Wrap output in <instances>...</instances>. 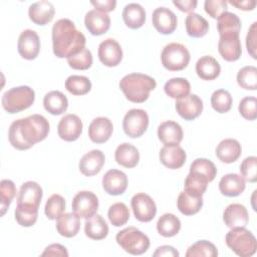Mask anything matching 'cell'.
Listing matches in <instances>:
<instances>
[{
    "label": "cell",
    "mask_w": 257,
    "mask_h": 257,
    "mask_svg": "<svg viewBox=\"0 0 257 257\" xmlns=\"http://www.w3.org/2000/svg\"><path fill=\"white\" fill-rule=\"evenodd\" d=\"M50 130L48 120L41 114H31L14 120L8 131L11 146L19 151L32 148L36 143L46 139Z\"/></svg>",
    "instance_id": "1"
},
{
    "label": "cell",
    "mask_w": 257,
    "mask_h": 257,
    "mask_svg": "<svg viewBox=\"0 0 257 257\" xmlns=\"http://www.w3.org/2000/svg\"><path fill=\"white\" fill-rule=\"evenodd\" d=\"M51 36L53 53L58 58H68L85 48L84 34L67 18H61L53 24Z\"/></svg>",
    "instance_id": "2"
},
{
    "label": "cell",
    "mask_w": 257,
    "mask_h": 257,
    "mask_svg": "<svg viewBox=\"0 0 257 257\" xmlns=\"http://www.w3.org/2000/svg\"><path fill=\"white\" fill-rule=\"evenodd\" d=\"M42 196L43 191L38 183L27 181L21 185L14 212L15 220L20 226L31 227L36 223Z\"/></svg>",
    "instance_id": "3"
},
{
    "label": "cell",
    "mask_w": 257,
    "mask_h": 257,
    "mask_svg": "<svg viewBox=\"0 0 257 257\" xmlns=\"http://www.w3.org/2000/svg\"><path fill=\"white\" fill-rule=\"evenodd\" d=\"M118 85L127 100L142 103L149 98L150 92L156 88L157 82L148 74L134 72L124 75Z\"/></svg>",
    "instance_id": "4"
},
{
    "label": "cell",
    "mask_w": 257,
    "mask_h": 257,
    "mask_svg": "<svg viewBox=\"0 0 257 257\" xmlns=\"http://www.w3.org/2000/svg\"><path fill=\"white\" fill-rule=\"evenodd\" d=\"M35 100V92L28 85L12 87L1 98L2 107L8 113H17L30 107Z\"/></svg>",
    "instance_id": "5"
},
{
    "label": "cell",
    "mask_w": 257,
    "mask_h": 257,
    "mask_svg": "<svg viewBox=\"0 0 257 257\" xmlns=\"http://www.w3.org/2000/svg\"><path fill=\"white\" fill-rule=\"evenodd\" d=\"M225 242L235 254L241 257L252 256L257 249L255 236L245 227L231 229L226 234Z\"/></svg>",
    "instance_id": "6"
},
{
    "label": "cell",
    "mask_w": 257,
    "mask_h": 257,
    "mask_svg": "<svg viewBox=\"0 0 257 257\" xmlns=\"http://www.w3.org/2000/svg\"><path fill=\"white\" fill-rule=\"evenodd\" d=\"M116 243L128 254L142 255L150 248L149 237L136 227H127L115 236Z\"/></svg>",
    "instance_id": "7"
},
{
    "label": "cell",
    "mask_w": 257,
    "mask_h": 257,
    "mask_svg": "<svg viewBox=\"0 0 257 257\" xmlns=\"http://www.w3.org/2000/svg\"><path fill=\"white\" fill-rule=\"evenodd\" d=\"M190 52L188 48L178 42L167 44L161 53L163 66L170 71H180L186 68L190 62Z\"/></svg>",
    "instance_id": "8"
},
{
    "label": "cell",
    "mask_w": 257,
    "mask_h": 257,
    "mask_svg": "<svg viewBox=\"0 0 257 257\" xmlns=\"http://www.w3.org/2000/svg\"><path fill=\"white\" fill-rule=\"evenodd\" d=\"M149 115L142 108H132L123 116L122 128L124 134L133 139L142 137L149 126Z\"/></svg>",
    "instance_id": "9"
},
{
    "label": "cell",
    "mask_w": 257,
    "mask_h": 257,
    "mask_svg": "<svg viewBox=\"0 0 257 257\" xmlns=\"http://www.w3.org/2000/svg\"><path fill=\"white\" fill-rule=\"evenodd\" d=\"M71 208L79 218L88 219L96 214L98 209V199L90 191H80L72 199Z\"/></svg>",
    "instance_id": "10"
},
{
    "label": "cell",
    "mask_w": 257,
    "mask_h": 257,
    "mask_svg": "<svg viewBox=\"0 0 257 257\" xmlns=\"http://www.w3.org/2000/svg\"><path fill=\"white\" fill-rule=\"evenodd\" d=\"M134 215L140 222H151L157 214V206L151 196L146 193H137L131 200Z\"/></svg>",
    "instance_id": "11"
},
{
    "label": "cell",
    "mask_w": 257,
    "mask_h": 257,
    "mask_svg": "<svg viewBox=\"0 0 257 257\" xmlns=\"http://www.w3.org/2000/svg\"><path fill=\"white\" fill-rule=\"evenodd\" d=\"M17 49L24 59H35L40 51V39L38 34L32 29L23 30L18 37Z\"/></svg>",
    "instance_id": "12"
},
{
    "label": "cell",
    "mask_w": 257,
    "mask_h": 257,
    "mask_svg": "<svg viewBox=\"0 0 257 257\" xmlns=\"http://www.w3.org/2000/svg\"><path fill=\"white\" fill-rule=\"evenodd\" d=\"M97 55L100 62L108 67L116 66L122 59V49L113 38H106L98 45Z\"/></svg>",
    "instance_id": "13"
},
{
    "label": "cell",
    "mask_w": 257,
    "mask_h": 257,
    "mask_svg": "<svg viewBox=\"0 0 257 257\" xmlns=\"http://www.w3.org/2000/svg\"><path fill=\"white\" fill-rule=\"evenodd\" d=\"M82 121L80 117L73 113L65 114L61 117L57 125V133L61 140L65 142L76 141L82 133Z\"/></svg>",
    "instance_id": "14"
},
{
    "label": "cell",
    "mask_w": 257,
    "mask_h": 257,
    "mask_svg": "<svg viewBox=\"0 0 257 257\" xmlns=\"http://www.w3.org/2000/svg\"><path fill=\"white\" fill-rule=\"evenodd\" d=\"M175 108L185 120H193L202 113L203 101L196 94H188L183 98L176 99Z\"/></svg>",
    "instance_id": "15"
},
{
    "label": "cell",
    "mask_w": 257,
    "mask_h": 257,
    "mask_svg": "<svg viewBox=\"0 0 257 257\" xmlns=\"http://www.w3.org/2000/svg\"><path fill=\"white\" fill-rule=\"evenodd\" d=\"M152 22L156 30L165 35L173 33L178 24L176 14L166 7H158L153 11Z\"/></svg>",
    "instance_id": "16"
},
{
    "label": "cell",
    "mask_w": 257,
    "mask_h": 257,
    "mask_svg": "<svg viewBox=\"0 0 257 257\" xmlns=\"http://www.w3.org/2000/svg\"><path fill=\"white\" fill-rule=\"evenodd\" d=\"M102 188L108 195H122L127 188V177L122 171L111 169L102 177Z\"/></svg>",
    "instance_id": "17"
},
{
    "label": "cell",
    "mask_w": 257,
    "mask_h": 257,
    "mask_svg": "<svg viewBox=\"0 0 257 257\" xmlns=\"http://www.w3.org/2000/svg\"><path fill=\"white\" fill-rule=\"evenodd\" d=\"M159 158L165 167L176 170L184 166L187 155L179 145H165L160 151Z\"/></svg>",
    "instance_id": "18"
},
{
    "label": "cell",
    "mask_w": 257,
    "mask_h": 257,
    "mask_svg": "<svg viewBox=\"0 0 257 257\" xmlns=\"http://www.w3.org/2000/svg\"><path fill=\"white\" fill-rule=\"evenodd\" d=\"M223 221L230 229L246 227L249 222V214L246 207L242 204L232 203L225 208Z\"/></svg>",
    "instance_id": "19"
},
{
    "label": "cell",
    "mask_w": 257,
    "mask_h": 257,
    "mask_svg": "<svg viewBox=\"0 0 257 257\" xmlns=\"http://www.w3.org/2000/svg\"><path fill=\"white\" fill-rule=\"evenodd\" d=\"M113 125L111 120L105 116H98L91 120L88 126V137L95 144L107 142L112 134Z\"/></svg>",
    "instance_id": "20"
},
{
    "label": "cell",
    "mask_w": 257,
    "mask_h": 257,
    "mask_svg": "<svg viewBox=\"0 0 257 257\" xmlns=\"http://www.w3.org/2000/svg\"><path fill=\"white\" fill-rule=\"evenodd\" d=\"M104 162V154L100 150H92L82 156L79 161L78 168L82 175L86 177H91L101 171Z\"/></svg>",
    "instance_id": "21"
},
{
    "label": "cell",
    "mask_w": 257,
    "mask_h": 257,
    "mask_svg": "<svg viewBox=\"0 0 257 257\" xmlns=\"http://www.w3.org/2000/svg\"><path fill=\"white\" fill-rule=\"evenodd\" d=\"M84 24L90 34L95 36L102 35L110 27V17L106 13L92 9L85 14Z\"/></svg>",
    "instance_id": "22"
},
{
    "label": "cell",
    "mask_w": 257,
    "mask_h": 257,
    "mask_svg": "<svg viewBox=\"0 0 257 257\" xmlns=\"http://www.w3.org/2000/svg\"><path fill=\"white\" fill-rule=\"evenodd\" d=\"M55 13L53 4L46 0L32 3L28 8V16L30 20L37 25H46L49 23Z\"/></svg>",
    "instance_id": "23"
},
{
    "label": "cell",
    "mask_w": 257,
    "mask_h": 257,
    "mask_svg": "<svg viewBox=\"0 0 257 257\" xmlns=\"http://www.w3.org/2000/svg\"><path fill=\"white\" fill-rule=\"evenodd\" d=\"M218 51L226 61H236L242 54V46L239 35L220 36Z\"/></svg>",
    "instance_id": "24"
},
{
    "label": "cell",
    "mask_w": 257,
    "mask_h": 257,
    "mask_svg": "<svg viewBox=\"0 0 257 257\" xmlns=\"http://www.w3.org/2000/svg\"><path fill=\"white\" fill-rule=\"evenodd\" d=\"M215 153L221 162L225 164H232L241 156L242 148L237 140L224 139L218 144Z\"/></svg>",
    "instance_id": "25"
},
{
    "label": "cell",
    "mask_w": 257,
    "mask_h": 257,
    "mask_svg": "<svg viewBox=\"0 0 257 257\" xmlns=\"http://www.w3.org/2000/svg\"><path fill=\"white\" fill-rule=\"evenodd\" d=\"M183 137L182 126L177 121L166 120L158 126V138L164 145H179Z\"/></svg>",
    "instance_id": "26"
},
{
    "label": "cell",
    "mask_w": 257,
    "mask_h": 257,
    "mask_svg": "<svg viewBox=\"0 0 257 257\" xmlns=\"http://www.w3.org/2000/svg\"><path fill=\"white\" fill-rule=\"evenodd\" d=\"M245 180L238 174L224 175L219 182V190L222 195L226 197H237L245 190Z\"/></svg>",
    "instance_id": "27"
},
{
    "label": "cell",
    "mask_w": 257,
    "mask_h": 257,
    "mask_svg": "<svg viewBox=\"0 0 257 257\" xmlns=\"http://www.w3.org/2000/svg\"><path fill=\"white\" fill-rule=\"evenodd\" d=\"M56 230L65 238L77 235L80 229V218L75 213H63L56 219Z\"/></svg>",
    "instance_id": "28"
},
{
    "label": "cell",
    "mask_w": 257,
    "mask_h": 257,
    "mask_svg": "<svg viewBox=\"0 0 257 257\" xmlns=\"http://www.w3.org/2000/svg\"><path fill=\"white\" fill-rule=\"evenodd\" d=\"M114 159L118 165L131 169L139 164L140 153L134 145L122 143L115 149Z\"/></svg>",
    "instance_id": "29"
},
{
    "label": "cell",
    "mask_w": 257,
    "mask_h": 257,
    "mask_svg": "<svg viewBox=\"0 0 257 257\" xmlns=\"http://www.w3.org/2000/svg\"><path fill=\"white\" fill-rule=\"evenodd\" d=\"M124 24L131 29L141 28L146 21V11L139 3H128L124 6L122 13Z\"/></svg>",
    "instance_id": "30"
},
{
    "label": "cell",
    "mask_w": 257,
    "mask_h": 257,
    "mask_svg": "<svg viewBox=\"0 0 257 257\" xmlns=\"http://www.w3.org/2000/svg\"><path fill=\"white\" fill-rule=\"evenodd\" d=\"M43 106L46 111L53 115H59L68 107L67 97L59 90H51L43 97Z\"/></svg>",
    "instance_id": "31"
},
{
    "label": "cell",
    "mask_w": 257,
    "mask_h": 257,
    "mask_svg": "<svg viewBox=\"0 0 257 257\" xmlns=\"http://www.w3.org/2000/svg\"><path fill=\"white\" fill-rule=\"evenodd\" d=\"M196 72L201 79L213 80L220 75L221 66L213 56L205 55L198 59L196 63Z\"/></svg>",
    "instance_id": "32"
},
{
    "label": "cell",
    "mask_w": 257,
    "mask_h": 257,
    "mask_svg": "<svg viewBox=\"0 0 257 257\" xmlns=\"http://www.w3.org/2000/svg\"><path fill=\"white\" fill-rule=\"evenodd\" d=\"M217 29L220 36L239 35L241 20L235 13L225 11L217 18Z\"/></svg>",
    "instance_id": "33"
},
{
    "label": "cell",
    "mask_w": 257,
    "mask_h": 257,
    "mask_svg": "<svg viewBox=\"0 0 257 257\" xmlns=\"http://www.w3.org/2000/svg\"><path fill=\"white\" fill-rule=\"evenodd\" d=\"M177 207L179 211L186 216L195 215L203 207V197L193 195L184 190L179 194L177 200Z\"/></svg>",
    "instance_id": "34"
},
{
    "label": "cell",
    "mask_w": 257,
    "mask_h": 257,
    "mask_svg": "<svg viewBox=\"0 0 257 257\" xmlns=\"http://www.w3.org/2000/svg\"><path fill=\"white\" fill-rule=\"evenodd\" d=\"M84 233L92 240H102L108 234V226L105 220L98 214L86 219L84 223Z\"/></svg>",
    "instance_id": "35"
},
{
    "label": "cell",
    "mask_w": 257,
    "mask_h": 257,
    "mask_svg": "<svg viewBox=\"0 0 257 257\" xmlns=\"http://www.w3.org/2000/svg\"><path fill=\"white\" fill-rule=\"evenodd\" d=\"M186 31L189 36L200 38L207 34L209 30L208 21L198 13L191 12L185 19Z\"/></svg>",
    "instance_id": "36"
},
{
    "label": "cell",
    "mask_w": 257,
    "mask_h": 257,
    "mask_svg": "<svg viewBox=\"0 0 257 257\" xmlns=\"http://www.w3.org/2000/svg\"><path fill=\"white\" fill-rule=\"evenodd\" d=\"M180 229L181 221L176 215L172 213H166L162 215L157 222V230L159 234L166 238L176 236Z\"/></svg>",
    "instance_id": "37"
},
{
    "label": "cell",
    "mask_w": 257,
    "mask_h": 257,
    "mask_svg": "<svg viewBox=\"0 0 257 257\" xmlns=\"http://www.w3.org/2000/svg\"><path fill=\"white\" fill-rule=\"evenodd\" d=\"M164 90L168 96L175 99H180L190 94L191 84L186 78L174 77L165 83Z\"/></svg>",
    "instance_id": "38"
},
{
    "label": "cell",
    "mask_w": 257,
    "mask_h": 257,
    "mask_svg": "<svg viewBox=\"0 0 257 257\" xmlns=\"http://www.w3.org/2000/svg\"><path fill=\"white\" fill-rule=\"evenodd\" d=\"M65 88L73 95H83L90 91L91 81L84 75H70L65 80Z\"/></svg>",
    "instance_id": "39"
},
{
    "label": "cell",
    "mask_w": 257,
    "mask_h": 257,
    "mask_svg": "<svg viewBox=\"0 0 257 257\" xmlns=\"http://www.w3.org/2000/svg\"><path fill=\"white\" fill-rule=\"evenodd\" d=\"M240 87L247 90H256L257 88V68L253 65L242 67L236 76Z\"/></svg>",
    "instance_id": "40"
},
{
    "label": "cell",
    "mask_w": 257,
    "mask_h": 257,
    "mask_svg": "<svg viewBox=\"0 0 257 257\" xmlns=\"http://www.w3.org/2000/svg\"><path fill=\"white\" fill-rule=\"evenodd\" d=\"M190 172H194L203 176L210 183L215 179L217 175V168L212 161L205 158H199L193 161L191 164Z\"/></svg>",
    "instance_id": "41"
},
{
    "label": "cell",
    "mask_w": 257,
    "mask_h": 257,
    "mask_svg": "<svg viewBox=\"0 0 257 257\" xmlns=\"http://www.w3.org/2000/svg\"><path fill=\"white\" fill-rule=\"evenodd\" d=\"M208 183L209 182L203 176L194 172H190L185 179L184 190L193 195L203 197V194L207 190Z\"/></svg>",
    "instance_id": "42"
},
{
    "label": "cell",
    "mask_w": 257,
    "mask_h": 257,
    "mask_svg": "<svg viewBox=\"0 0 257 257\" xmlns=\"http://www.w3.org/2000/svg\"><path fill=\"white\" fill-rule=\"evenodd\" d=\"M107 217L109 222L114 227H120L130 219V210L127 206L122 202H117L112 204L107 211Z\"/></svg>",
    "instance_id": "43"
},
{
    "label": "cell",
    "mask_w": 257,
    "mask_h": 257,
    "mask_svg": "<svg viewBox=\"0 0 257 257\" xmlns=\"http://www.w3.org/2000/svg\"><path fill=\"white\" fill-rule=\"evenodd\" d=\"M232 96L226 89H217L211 95V105L219 113L228 112L232 107Z\"/></svg>",
    "instance_id": "44"
},
{
    "label": "cell",
    "mask_w": 257,
    "mask_h": 257,
    "mask_svg": "<svg viewBox=\"0 0 257 257\" xmlns=\"http://www.w3.org/2000/svg\"><path fill=\"white\" fill-rule=\"evenodd\" d=\"M201 256L216 257L218 256V250L213 243L207 240H200L194 243L193 245H191L186 252V257H201Z\"/></svg>",
    "instance_id": "45"
},
{
    "label": "cell",
    "mask_w": 257,
    "mask_h": 257,
    "mask_svg": "<svg viewBox=\"0 0 257 257\" xmlns=\"http://www.w3.org/2000/svg\"><path fill=\"white\" fill-rule=\"evenodd\" d=\"M64 210L65 200L61 195L53 194L47 199L44 207V213L49 220H56L64 213Z\"/></svg>",
    "instance_id": "46"
},
{
    "label": "cell",
    "mask_w": 257,
    "mask_h": 257,
    "mask_svg": "<svg viewBox=\"0 0 257 257\" xmlns=\"http://www.w3.org/2000/svg\"><path fill=\"white\" fill-rule=\"evenodd\" d=\"M16 195V187L13 181L4 179L0 183V203H1V216H4L5 212L9 208L11 202Z\"/></svg>",
    "instance_id": "47"
},
{
    "label": "cell",
    "mask_w": 257,
    "mask_h": 257,
    "mask_svg": "<svg viewBox=\"0 0 257 257\" xmlns=\"http://www.w3.org/2000/svg\"><path fill=\"white\" fill-rule=\"evenodd\" d=\"M67 63L72 69L85 70L92 65V54L87 48H83L76 54L67 58Z\"/></svg>",
    "instance_id": "48"
},
{
    "label": "cell",
    "mask_w": 257,
    "mask_h": 257,
    "mask_svg": "<svg viewBox=\"0 0 257 257\" xmlns=\"http://www.w3.org/2000/svg\"><path fill=\"white\" fill-rule=\"evenodd\" d=\"M239 170L245 181L255 183L257 181V158L255 156L245 158L242 161Z\"/></svg>",
    "instance_id": "49"
},
{
    "label": "cell",
    "mask_w": 257,
    "mask_h": 257,
    "mask_svg": "<svg viewBox=\"0 0 257 257\" xmlns=\"http://www.w3.org/2000/svg\"><path fill=\"white\" fill-rule=\"evenodd\" d=\"M257 99L255 96H245L239 102V112L247 120H254L257 117L256 112Z\"/></svg>",
    "instance_id": "50"
},
{
    "label": "cell",
    "mask_w": 257,
    "mask_h": 257,
    "mask_svg": "<svg viewBox=\"0 0 257 257\" xmlns=\"http://www.w3.org/2000/svg\"><path fill=\"white\" fill-rule=\"evenodd\" d=\"M227 1L225 0H206L204 3V9L206 13L215 19L227 11Z\"/></svg>",
    "instance_id": "51"
},
{
    "label": "cell",
    "mask_w": 257,
    "mask_h": 257,
    "mask_svg": "<svg viewBox=\"0 0 257 257\" xmlns=\"http://www.w3.org/2000/svg\"><path fill=\"white\" fill-rule=\"evenodd\" d=\"M257 22H253L251 24V26L249 27L248 33L246 35V47H247V51L248 53L254 58H257V54H256V49H257V43H256V39H257Z\"/></svg>",
    "instance_id": "52"
},
{
    "label": "cell",
    "mask_w": 257,
    "mask_h": 257,
    "mask_svg": "<svg viewBox=\"0 0 257 257\" xmlns=\"http://www.w3.org/2000/svg\"><path fill=\"white\" fill-rule=\"evenodd\" d=\"M41 256H61L67 257L68 252L66 248L61 244H50L41 253Z\"/></svg>",
    "instance_id": "53"
},
{
    "label": "cell",
    "mask_w": 257,
    "mask_h": 257,
    "mask_svg": "<svg viewBox=\"0 0 257 257\" xmlns=\"http://www.w3.org/2000/svg\"><path fill=\"white\" fill-rule=\"evenodd\" d=\"M90 4L94 6L95 10L103 13H107L114 10L116 6V1L115 0H102V1L96 0V1H90Z\"/></svg>",
    "instance_id": "54"
},
{
    "label": "cell",
    "mask_w": 257,
    "mask_h": 257,
    "mask_svg": "<svg viewBox=\"0 0 257 257\" xmlns=\"http://www.w3.org/2000/svg\"><path fill=\"white\" fill-rule=\"evenodd\" d=\"M154 257H178L179 256V252L177 251V249H175L173 246L170 245H163L157 248V250L154 252L153 254Z\"/></svg>",
    "instance_id": "55"
},
{
    "label": "cell",
    "mask_w": 257,
    "mask_h": 257,
    "mask_svg": "<svg viewBox=\"0 0 257 257\" xmlns=\"http://www.w3.org/2000/svg\"><path fill=\"white\" fill-rule=\"evenodd\" d=\"M173 4L183 12H192L196 7L198 2L196 0H174Z\"/></svg>",
    "instance_id": "56"
},
{
    "label": "cell",
    "mask_w": 257,
    "mask_h": 257,
    "mask_svg": "<svg viewBox=\"0 0 257 257\" xmlns=\"http://www.w3.org/2000/svg\"><path fill=\"white\" fill-rule=\"evenodd\" d=\"M227 3H230L234 7L244 11H251L256 6L255 0H229Z\"/></svg>",
    "instance_id": "57"
}]
</instances>
